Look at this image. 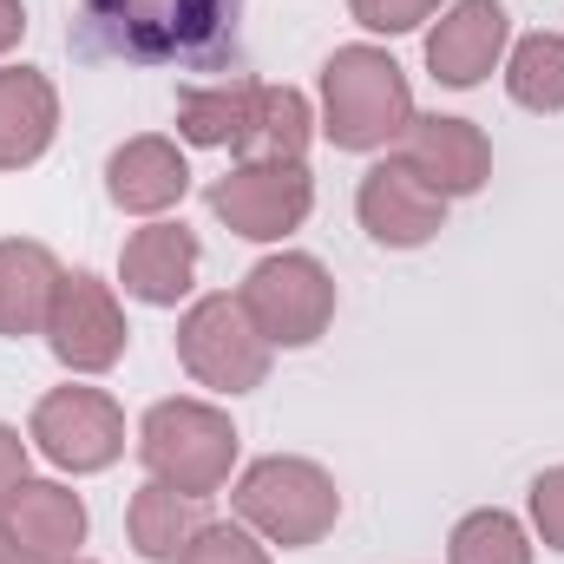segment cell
<instances>
[{
    "mask_svg": "<svg viewBox=\"0 0 564 564\" xmlns=\"http://www.w3.org/2000/svg\"><path fill=\"white\" fill-rule=\"evenodd\" d=\"M26 440L59 473H106L126 453V414L106 388H53V394H40Z\"/></svg>",
    "mask_w": 564,
    "mask_h": 564,
    "instance_id": "9",
    "label": "cell"
},
{
    "mask_svg": "<svg viewBox=\"0 0 564 564\" xmlns=\"http://www.w3.org/2000/svg\"><path fill=\"white\" fill-rule=\"evenodd\" d=\"M355 217L381 250H421L446 230V197L426 191L401 158H381L355 191Z\"/></svg>",
    "mask_w": 564,
    "mask_h": 564,
    "instance_id": "11",
    "label": "cell"
},
{
    "mask_svg": "<svg viewBox=\"0 0 564 564\" xmlns=\"http://www.w3.org/2000/svg\"><path fill=\"white\" fill-rule=\"evenodd\" d=\"M20 33H26V7L20 0H0V53L20 46Z\"/></svg>",
    "mask_w": 564,
    "mask_h": 564,
    "instance_id": "26",
    "label": "cell"
},
{
    "mask_svg": "<svg viewBox=\"0 0 564 564\" xmlns=\"http://www.w3.org/2000/svg\"><path fill=\"white\" fill-rule=\"evenodd\" d=\"M119 282L144 308H177L197 282V237L184 224H144L119 250Z\"/></svg>",
    "mask_w": 564,
    "mask_h": 564,
    "instance_id": "14",
    "label": "cell"
},
{
    "mask_svg": "<svg viewBox=\"0 0 564 564\" xmlns=\"http://www.w3.org/2000/svg\"><path fill=\"white\" fill-rule=\"evenodd\" d=\"M506 93L525 112H564V33H525L506 59Z\"/></svg>",
    "mask_w": 564,
    "mask_h": 564,
    "instance_id": "20",
    "label": "cell"
},
{
    "mask_svg": "<svg viewBox=\"0 0 564 564\" xmlns=\"http://www.w3.org/2000/svg\"><path fill=\"white\" fill-rule=\"evenodd\" d=\"M237 519L282 552H302V545H322L341 519V492L335 479L315 466V459H295V453H270L257 466H243L237 492H230Z\"/></svg>",
    "mask_w": 564,
    "mask_h": 564,
    "instance_id": "3",
    "label": "cell"
},
{
    "mask_svg": "<svg viewBox=\"0 0 564 564\" xmlns=\"http://www.w3.org/2000/svg\"><path fill=\"white\" fill-rule=\"evenodd\" d=\"M86 46L139 66H224L237 53L243 0H79Z\"/></svg>",
    "mask_w": 564,
    "mask_h": 564,
    "instance_id": "1",
    "label": "cell"
},
{
    "mask_svg": "<svg viewBox=\"0 0 564 564\" xmlns=\"http://www.w3.org/2000/svg\"><path fill=\"white\" fill-rule=\"evenodd\" d=\"M20 479H26V440H20L13 426H0V499H7Z\"/></svg>",
    "mask_w": 564,
    "mask_h": 564,
    "instance_id": "25",
    "label": "cell"
},
{
    "mask_svg": "<svg viewBox=\"0 0 564 564\" xmlns=\"http://www.w3.org/2000/svg\"><path fill=\"white\" fill-rule=\"evenodd\" d=\"M446 564H532V539L512 512L486 506V512H466L446 539Z\"/></svg>",
    "mask_w": 564,
    "mask_h": 564,
    "instance_id": "21",
    "label": "cell"
},
{
    "mask_svg": "<svg viewBox=\"0 0 564 564\" xmlns=\"http://www.w3.org/2000/svg\"><path fill=\"white\" fill-rule=\"evenodd\" d=\"M257 106H263V79H217V86H191L177 99V139L204 144V151H257Z\"/></svg>",
    "mask_w": 564,
    "mask_h": 564,
    "instance_id": "16",
    "label": "cell"
},
{
    "mask_svg": "<svg viewBox=\"0 0 564 564\" xmlns=\"http://www.w3.org/2000/svg\"><path fill=\"white\" fill-rule=\"evenodd\" d=\"M177 361L197 388H217V394H250L270 381V341L257 335V322L237 295H197L184 308Z\"/></svg>",
    "mask_w": 564,
    "mask_h": 564,
    "instance_id": "5",
    "label": "cell"
},
{
    "mask_svg": "<svg viewBox=\"0 0 564 564\" xmlns=\"http://www.w3.org/2000/svg\"><path fill=\"white\" fill-rule=\"evenodd\" d=\"M348 13H355L368 33H414L421 20L440 13V0H348Z\"/></svg>",
    "mask_w": 564,
    "mask_h": 564,
    "instance_id": "23",
    "label": "cell"
},
{
    "mask_svg": "<svg viewBox=\"0 0 564 564\" xmlns=\"http://www.w3.org/2000/svg\"><path fill=\"white\" fill-rule=\"evenodd\" d=\"M315 210V177L302 158H243L210 184V217L250 243H276Z\"/></svg>",
    "mask_w": 564,
    "mask_h": 564,
    "instance_id": "6",
    "label": "cell"
},
{
    "mask_svg": "<svg viewBox=\"0 0 564 564\" xmlns=\"http://www.w3.org/2000/svg\"><path fill=\"white\" fill-rule=\"evenodd\" d=\"M0 539L20 552V564H66L86 545V499L59 479H20L0 499Z\"/></svg>",
    "mask_w": 564,
    "mask_h": 564,
    "instance_id": "10",
    "label": "cell"
},
{
    "mask_svg": "<svg viewBox=\"0 0 564 564\" xmlns=\"http://www.w3.org/2000/svg\"><path fill=\"white\" fill-rule=\"evenodd\" d=\"M126 341H132V328H126L112 282H99L93 270H66L53 289V308H46V348L59 355V368L106 375V368H119Z\"/></svg>",
    "mask_w": 564,
    "mask_h": 564,
    "instance_id": "8",
    "label": "cell"
},
{
    "mask_svg": "<svg viewBox=\"0 0 564 564\" xmlns=\"http://www.w3.org/2000/svg\"><path fill=\"white\" fill-rule=\"evenodd\" d=\"M59 263L46 243L33 237H0V335L26 341V335H46V308H53V289H59Z\"/></svg>",
    "mask_w": 564,
    "mask_h": 564,
    "instance_id": "18",
    "label": "cell"
},
{
    "mask_svg": "<svg viewBox=\"0 0 564 564\" xmlns=\"http://www.w3.org/2000/svg\"><path fill=\"white\" fill-rule=\"evenodd\" d=\"M414 126V86L381 46H335L322 66V139L335 151H388Z\"/></svg>",
    "mask_w": 564,
    "mask_h": 564,
    "instance_id": "2",
    "label": "cell"
},
{
    "mask_svg": "<svg viewBox=\"0 0 564 564\" xmlns=\"http://www.w3.org/2000/svg\"><path fill=\"white\" fill-rule=\"evenodd\" d=\"M126 532H132V552L151 564H177L184 545L204 532V499L191 492H171V486H139L132 506H126Z\"/></svg>",
    "mask_w": 564,
    "mask_h": 564,
    "instance_id": "19",
    "label": "cell"
},
{
    "mask_svg": "<svg viewBox=\"0 0 564 564\" xmlns=\"http://www.w3.org/2000/svg\"><path fill=\"white\" fill-rule=\"evenodd\" d=\"M237 302L250 308V322H257V335H263L270 348H308V341H322V328L335 322V276H328L315 257L282 250V257H263V263L243 276Z\"/></svg>",
    "mask_w": 564,
    "mask_h": 564,
    "instance_id": "7",
    "label": "cell"
},
{
    "mask_svg": "<svg viewBox=\"0 0 564 564\" xmlns=\"http://www.w3.org/2000/svg\"><path fill=\"white\" fill-rule=\"evenodd\" d=\"M401 164L421 177L426 191H440L453 204V197L486 191V177H492V139L473 119H453V112L421 119L414 112V126L401 132Z\"/></svg>",
    "mask_w": 564,
    "mask_h": 564,
    "instance_id": "12",
    "label": "cell"
},
{
    "mask_svg": "<svg viewBox=\"0 0 564 564\" xmlns=\"http://www.w3.org/2000/svg\"><path fill=\"white\" fill-rule=\"evenodd\" d=\"M506 40H512V13L499 0H453L440 13V26L426 33V73L440 86L466 93L506 59Z\"/></svg>",
    "mask_w": 564,
    "mask_h": 564,
    "instance_id": "13",
    "label": "cell"
},
{
    "mask_svg": "<svg viewBox=\"0 0 564 564\" xmlns=\"http://www.w3.org/2000/svg\"><path fill=\"white\" fill-rule=\"evenodd\" d=\"M532 525H539V539L552 552H564V466L532 479Z\"/></svg>",
    "mask_w": 564,
    "mask_h": 564,
    "instance_id": "24",
    "label": "cell"
},
{
    "mask_svg": "<svg viewBox=\"0 0 564 564\" xmlns=\"http://www.w3.org/2000/svg\"><path fill=\"white\" fill-rule=\"evenodd\" d=\"M184 191H191V164L171 139H126L106 158V197L132 217H158L184 204Z\"/></svg>",
    "mask_w": 564,
    "mask_h": 564,
    "instance_id": "15",
    "label": "cell"
},
{
    "mask_svg": "<svg viewBox=\"0 0 564 564\" xmlns=\"http://www.w3.org/2000/svg\"><path fill=\"white\" fill-rule=\"evenodd\" d=\"M59 132V93L40 66H0V171H26Z\"/></svg>",
    "mask_w": 564,
    "mask_h": 564,
    "instance_id": "17",
    "label": "cell"
},
{
    "mask_svg": "<svg viewBox=\"0 0 564 564\" xmlns=\"http://www.w3.org/2000/svg\"><path fill=\"white\" fill-rule=\"evenodd\" d=\"M0 564H20V552H13V545H7V539H0Z\"/></svg>",
    "mask_w": 564,
    "mask_h": 564,
    "instance_id": "27",
    "label": "cell"
},
{
    "mask_svg": "<svg viewBox=\"0 0 564 564\" xmlns=\"http://www.w3.org/2000/svg\"><path fill=\"white\" fill-rule=\"evenodd\" d=\"M177 564H270V552H263V539L237 519H204V532L184 545V558Z\"/></svg>",
    "mask_w": 564,
    "mask_h": 564,
    "instance_id": "22",
    "label": "cell"
},
{
    "mask_svg": "<svg viewBox=\"0 0 564 564\" xmlns=\"http://www.w3.org/2000/svg\"><path fill=\"white\" fill-rule=\"evenodd\" d=\"M66 564H86V558H66Z\"/></svg>",
    "mask_w": 564,
    "mask_h": 564,
    "instance_id": "28",
    "label": "cell"
},
{
    "mask_svg": "<svg viewBox=\"0 0 564 564\" xmlns=\"http://www.w3.org/2000/svg\"><path fill=\"white\" fill-rule=\"evenodd\" d=\"M139 459L158 486L191 492V499H210V492L230 486L237 426H230L224 408H210V401H158L139 421Z\"/></svg>",
    "mask_w": 564,
    "mask_h": 564,
    "instance_id": "4",
    "label": "cell"
}]
</instances>
